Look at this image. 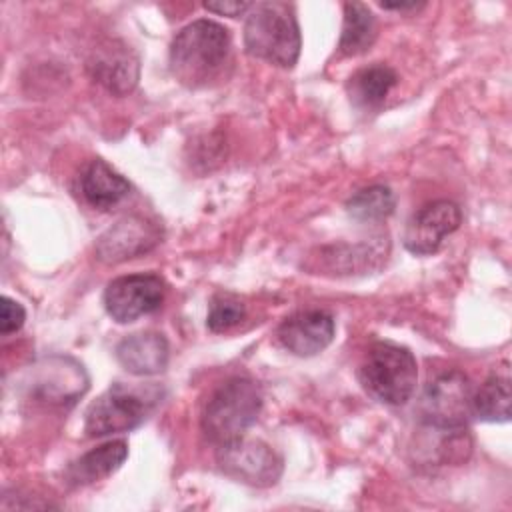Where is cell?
Wrapping results in <instances>:
<instances>
[{
    "mask_svg": "<svg viewBox=\"0 0 512 512\" xmlns=\"http://www.w3.org/2000/svg\"><path fill=\"white\" fill-rule=\"evenodd\" d=\"M232 40L228 30L208 18L184 26L170 44V70L190 88L216 80L230 60Z\"/></svg>",
    "mask_w": 512,
    "mask_h": 512,
    "instance_id": "6da1fadb",
    "label": "cell"
},
{
    "mask_svg": "<svg viewBox=\"0 0 512 512\" xmlns=\"http://www.w3.org/2000/svg\"><path fill=\"white\" fill-rule=\"evenodd\" d=\"M300 46V26L292 4L272 0L250 6L244 24V48L250 56L292 68Z\"/></svg>",
    "mask_w": 512,
    "mask_h": 512,
    "instance_id": "7a4b0ae2",
    "label": "cell"
},
{
    "mask_svg": "<svg viewBox=\"0 0 512 512\" xmlns=\"http://www.w3.org/2000/svg\"><path fill=\"white\" fill-rule=\"evenodd\" d=\"M262 410V392L258 384L244 376L222 382L208 398L200 428L216 446L244 436Z\"/></svg>",
    "mask_w": 512,
    "mask_h": 512,
    "instance_id": "3957f363",
    "label": "cell"
},
{
    "mask_svg": "<svg viewBox=\"0 0 512 512\" xmlns=\"http://www.w3.org/2000/svg\"><path fill=\"white\" fill-rule=\"evenodd\" d=\"M358 380L374 400L390 406L406 404L418 380L416 358L400 344L376 342L360 362Z\"/></svg>",
    "mask_w": 512,
    "mask_h": 512,
    "instance_id": "277c9868",
    "label": "cell"
},
{
    "mask_svg": "<svg viewBox=\"0 0 512 512\" xmlns=\"http://www.w3.org/2000/svg\"><path fill=\"white\" fill-rule=\"evenodd\" d=\"M156 402V388H128L116 382L88 406L84 430L88 436L130 432L146 420Z\"/></svg>",
    "mask_w": 512,
    "mask_h": 512,
    "instance_id": "5b68a950",
    "label": "cell"
},
{
    "mask_svg": "<svg viewBox=\"0 0 512 512\" xmlns=\"http://www.w3.org/2000/svg\"><path fill=\"white\" fill-rule=\"evenodd\" d=\"M472 384L456 368L432 378L420 398V416L424 424L438 430L466 428L472 416Z\"/></svg>",
    "mask_w": 512,
    "mask_h": 512,
    "instance_id": "8992f818",
    "label": "cell"
},
{
    "mask_svg": "<svg viewBox=\"0 0 512 512\" xmlns=\"http://www.w3.org/2000/svg\"><path fill=\"white\" fill-rule=\"evenodd\" d=\"M216 462L226 476L258 488L276 484L282 474V458L262 440L244 436L220 444Z\"/></svg>",
    "mask_w": 512,
    "mask_h": 512,
    "instance_id": "52a82bcc",
    "label": "cell"
},
{
    "mask_svg": "<svg viewBox=\"0 0 512 512\" xmlns=\"http://www.w3.org/2000/svg\"><path fill=\"white\" fill-rule=\"evenodd\" d=\"M164 300V280L158 274H128L114 278L104 290V308L118 324L152 314Z\"/></svg>",
    "mask_w": 512,
    "mask_h": 512,
    "instance_id": "ba28073f",
    "label": "cell"
},
{
    "mask_svg": "<svg viewBox=\"0 0 512 512\" xmlns=\"http://www.w3.org/2000/svg\"><path fill=\"white\" fill-rule=\"evenodd\" d=\"M162 240L158 222L132 214L110 226L96 242V258L104 264H118L150 252Z\"/></svg>",
    "mask_w": 512,
    "mask_h": 512,
    "instance_id": "9c48e42d",
    "label": "cell"
},
{
    "mask_svg": "<svg viewBox=\"0 0 512 512\" xmlns=\"http://www.w3.org/2000/svg\"><path fill=\"white\" fill-rule=\"evenodd\" d=\"M462 222L460 206L452 200H434L422 206L406 224L404 246L416 256L438 252L444 238L458 230Z\"/></svg>",
    "mask_w": 512,
    "mask_h": 512,
    "instance_id": "30bf717a",
    "label": "cell"
},
{
    "mask_svg": "<svg viewBox=\"0 0 512 512\" xmlns=\"http://www.w3.org/2000/svg\"><path fill=\"white\" fill-rule=\"evenodd\" d=\"M86 66L90 76L116 96H124L134 90L140 76L138 56L120 40L100 42L92 50Z\"/></svg>",
    "mask_w": 512,
    "mask_h": 512,
    "instance_id": "8fae6325",
    "label": "cell"
},
{
    "mask_svg": "<svg viewBox=\"0 0 512 512\" xmlns=\"http://www.w3.org/2000/svg\"><path fill=\"white\" fill-rule=\"evenodd\" d=\"M334 316L320 308H308L288 316L276 330L278 342L296 356H314L334 340Z\"/></svg>",
    "mask_w": 512,
    "mask_h": 512,
    "instance_id": "7c38bea8",
    "label": "cell"
},
{
    "mask_svg": "<svg viewBox=\"0 0 512 512\" xmlns=\"http://www.w3.org/2000/svg\"><path fill=\"white\" fill-rule=\"evenodd\" d=\"M36 380H32V394L38 396L44 402H74L78 396H82L88 388V378L82 368L72 358H48L44 360V366H38Z\"/></svg>",
    "mask_w": 512,
    "mask_h": 512,
    "instance_id": "4fadbf2b",
    "label": "cell"
},
{
    "mask_svg": "<svg viewBox=\"0 0 512 512\" xmlns=\"http://www.w3.org/2000/svg\"><path fill=\"white\" fill-rule=\"evenodd\" d=\"M170 356L168 340L160 332H138L116 346L118 362L136 376L158 374L166 368Z\"/></svg>",
    "mask_w": 512,
    "mask_h": 512,
    "instance_id": "5bb4252c",
    "label": "cell"
},
{
    "mask_svg": "<svg viewBox=\"0 0 512 512\" xmlns=\"http://www.w3.org/2000/svg\"><path fill=\"white\" fill-rule=\"evenodd\" d=\"M128 458L126 440H110L68 464L64 478L70 486H86L114 474Z\"/></svg>",
    "mask_w": 512,
    "mask_h": 512,
    "instance_id": "9a60e30c",
    "label": "cell"
},
{
    "mask_svg": "<svg viewBox=\"0 0 512 512\" xmlns=\"http://www.w3.org/2000/svg\"><path fill=\"white\" fill-rule=\"evenodd\" d=\"M130 188V182L120 172L98 158L92 160L80 176V190L84 200L98 210L116 206L130 194Z\"/></svg>",
    "mask_w": 512,
    "mask_h": 512,
    "instance_id": "2e32d148",
    "label": "cell"
},
{
    "mask_svg": "<svg viewBox=\"0 0 512 512\" xmlns=\"http://www.w3.org/2000/svg\"><path fill=\"white\" fill-rule=\"evenodd\" d=\"M398 84V74L386 64H372L354 72L348 80V96L356 108L376 110Z\"/></svg>",
    "mask_w": 512,
    "mask_h": 512,
    "instance_id": "e0dca14e",
    "label": "cell"
},
{
    "mask_svg": "<svg viewBox=\"0 0 512 512\" xmlns=\"http://www.w3.org/2000/svg\"><path fill=\"white\" fill-rule=\"evenodd\" d=\"M376 38V20L370 8L362 2L344 4V24L340 34V52L344 56L364 54Z\"/></svg>",
    "mask_w": 512,
    "mask_h": 512,
    "instance_id": "ac0fdd59",
    "label": "cell"
},
{
    "mask_svg": "<svg viewBox=\"0 0 512 512\" xmlns=\"http://www.w3.org/2000/svg\"><path fill=\"white\" fill-rule=\"evenodd\" d=\"M472 416L482 422L510 420V378L504 374L488 376L476 392H472Z\"/></svg>",
    "mask_w": 512,
    "mask_h": 512,
    "instance_id": "d6986e66",
    "label": "cell"
},
{
    "mask_svg": "<svg viewBox=\"0 0 512 512\" xmlns=\"http://www.w3.org/2000/svg\"><path fill=\"white\" fill-rule=\"evenodd\" d=\"M394 192L384 184L358 190L346 202V212L358 222H380L394 212Z\"/></svg>",
    "mask_w": 512,
    "mask_h": 512,
    "instance_id": "ffe728a7",
    "label": "cell"
},
{
    "mask_svg": "<svg viewBox=\"0 0 512 512\" xmlns=\"http://www.w3.org/2000/svg\"><path fill=\"white\" fill-rule=\"evenodd\" d=\"M246 316V306L232 294H216L210 302L206 324L212 332H226L240 324Z\"/></svg>",
    "mask_w": 512,
    "mask_h": 512,
    "instance_id": "44dd1931",
    "label": "cell"
},
{
    "mask_svg": "<svg viewBox=\"0 0 512 512\" xmlns=\"http://www.w3.org/2000/svg\"><path fill=\"white\" fill-rule=\"evenodd\" d=\"M26 320V310L16 300L2 296L0 298V332L4 336L18 332Z\"/></svg>",
    "mask_w": 512,
    "mask_h": 512,
    "instance_id": "7402d4cb",
    "label": "cell"
},
{
    "mask_svg": "<svg viewBox=\"0 0 512 512\" xmlns=\"http://www.w3.org/2000/svg\"><path fill=\"white\" fill-rule=\"evenodd\" d=\"M252 6V2H206L204 8L210 12H216L220 16H240L244 12H248Z\"/></svg>",
    "mask_w": 512,
    "mask_h": 512,
    "instance_id": "603a6c76",
    "label": "cell"
},
{
    "mask_svg": "<svg viewBox=\"0 0 512 512\" xmlns=\"http://www.w3.org/2000/svg\"><path fill=\"white\" fill-rule=\"evenodd\" d=\"M384 10H398V12H408V10H418L424 4L422 2H396V4H380Z\"/></svg>",
    "mask_w": 512,
    "mask_h": 512,
    "instance_id": "cb8c5ba5",
    "label": "cell"
}]
</instances>
